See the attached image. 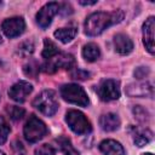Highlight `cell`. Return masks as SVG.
Listing matches in <instances>:
<instances>
[{"mask_svg": "<svg viewBox=\"0 0 155 155\" xmlns=\"http://www.w3.org/2000/svg\"><path fill=\"white\" fill-rule=\"evenodd\" d=\"M122 18L124 13L120 10L113 12H94L85 21V33L88 36H97L110 25L121 22Z\"/></svg>", "mask_w": 155, "mask_h": 155, "instance_id": "cell-1", "label": "cell"}, {"mask_svg": "<svg viewBox=\"0 0 155 155\" xmlns=\"http://www.w3.org/2000/svg\"><path fill=\"white\" fill-rule=\"evenodd\" d=\"M33 105L44 115L52 116L58 110V101L56 92L52 90H45L41 93H39L34 101Z\"/></svg>", "mask_w": 155, "mask_h": 155, "instance_id": "cell-2", "label": "cell"}, {"mask_svg": "<svg viewBox=\"0 0 155 155\" xmlns=\"http://www.w3.org/2000/svg\"><path fill=\"white\" fill-rule=\"evenodd\" d=\"M47 133V127L42 120H40L35 115H30L23 127V134L27 142L36 143L42 139Z\"/></svg>", "mask_w": 155, "mask_h": 155, "instance_id": "cell-3", "label": "cell"}, {"mask_svg": "<svg viewBox=\"0 0 155 155\" xmlns=\"http://www.w3.org/2000/svg\"><path fill=\"white\" fill-rule=\"evenodd\" d=\"M61 96L64 101L80 107H87L90 101L85 90L78 84H65L61 87Z\"/></svg>", "mask_w": 155, "mask_h": 155, "instance_id": "cell-4", "label": "cell"}, {"mask_svg": "<svg viewBox=\"0 0 155 155\" xmlns=\"http://www.w3.org/2000/svg\"><path fill=\"white\" fill-rule=\"evenodd\" d=\"M65 122L69 128L76 134H87L91 132L92 126L84 113L79 110H68L65 114Z\"/></svg>", "mask_w": 155, "mask_h": 155, "instance_id": "cell-5", "label": "cell"}, {"mask_svg": "<svg viewBox=\"0 0 155 155\" xmlns=\"http://www.w3.org/2000/svg\"><path fill=\"white\" fill-rule=\"evenodd\" d=\"M75 65V58L69 53H58L42 65V70L46 73H54L59 68L63 69H71Z\"/></svg>", "mask_w": 155, "mask_h": 155, "instance_id": "cell-6", "label": "cell"}, {"mask_svg": "<svg viewBox=\"0 0 155 155\" xmlns=\"http://www.w3.org/2000/svg\"><path fill=\"white\" fill-rule=\"evenodd\" d=\"M97 92H98V96L101 97L102 101L109 102V101L119 99V97H120V85H119V81L113 80V79L103 80L98 85Z\"/></svg>", "mask_w": 155, "mask_h": 155, "instance_id": "cell-7", "label": "cell"}, {"mask_svg": "<svg viewBox=\"0 0 155 155\" xmlns=\"http://www.w3.org/2000/svg\"><path fill=\"white\" fill-rule=\"evenodd\" d=\"M58 12H59V4L58 2H54V1L47 2L36 13V22H38V24L42 29L47 28L51 24L52 18L54 17V15L58 13Z\"/></svg>", "mask_w": 155, "mask_h": 155, "instance_id": "cell-8", "label": "cell"}, {"mask_svg": "<svg viewBox=\"0 0 155 155\" xmlns=\"http://www.w3.org/2000/svg\"><path fill=\"white\" fill-rule=\"evenodd\" d=\"M1 29L7 38H16L24 31L25 22L22 17H11L2 22Z\"/></svg>", "mask_w": 155, "mask_h": 155, "instance_id": "cell-9", "label": "cell"}, {"mask_svg": "<svg viewBox=\"0 0 155 155\" xmlns=\"http://www.w3.org/2000/svg\"><path fill=\"white\" fill-rule=\"evenodd\" d=\"M33 91V86L31 84L27 82V81H18L16 84H13L10 90H8V96L11 99H13L15 102H24L27 99V97Z\"/></svg>", "mask_w": 155, "mask_h": 155, "instance_id": "cell-10", "label": "cell"}, {"mask_svg": "<svg viewBox=\"0 0 155 155\" xmlns=\"http://www.w3.org/2000/svg\"><path fill=\"white\" fill-rule=\"evenodd\" d=\"M154 29H155V18L150 16L143 24V44L149 53H154Z\"/></svg>", "mask_w": 155, "mask_h": 155, "instance_id": "cell-11", "label": "cell"}, {"mask_svg": "<svg viewBox=\"0 0 155 155\" xmlns=\"http://www.w3.org/2000/svg\"><path fill=\"white\" fill-rule=\"evenodd\" d=\"M114 48L120 54H128L133 50V42L126 34H116L113 39Z\"/></svg>", "mask_w": 155, "mask_h": 155, "instance_id": "cell-12", "label": "cell"}, {"mask_svg": "<svg viewBox=\"0 0 155 155\" xmlns=\"http://www.w3.org/2000/svg\"><path fill=\"white\" fill-rule=\"evenodd\" d=\"M99 150L103 155H125L124 147L114 139H105L101 142Z\"/></svg>", "mask_w": 155, "mask_h": 155, "instance_id": "cell-13", "label": "cell"}, {"mask_svg": "<svg viewBox=\"0 0 155 155\" xmlns=\"http://www.w3.org/2000/svg\"><path fill=\"white\" fill-rule=\"evenodd\" d=\"M99 126L102 127L103 131H107V132L116 131L120 127V119L116 114H113V113L103 114L99 117Z\"/></svg>", "mask_w": 155, "mask_h": 155, "instance_id": "cell-14", "label": "cell"}, {"mask_svg": "<svg viewBox=\"0 0 155 155\" xmlns=\"http://www.w3.org/2000/svg\"><path fill=\"white\" fill-rule=\"evenodd\" d=\"M127 94L132 97L153 96V85L150 82H139V84L130 85L127 87Z\"/></svg>", "mask_w": 155, "mask_h": 155, "instance_id": "cell-15", "label": "cell"}, {"mask_svg": "<svg viewBox=\"0 0 155 155\" xmlns=\"http://www.w3.org/2000/svg\"><path fill=\"white\" fill-rule=\"evenodd\" d=\"M76 33H78V29L75 27H67V28L57 29L53 35H54V38L58 41H61L63 44H68V42H70L75 38Z\"/></svg>", "mask_w": 155, "mask_h": 155, "instance_id": "cell-16", "label": "cell"}, {"mask_svg": "<svg viewBox=\"0 0 155 155\" xmlns=\"http://www.w3.org/2000/svg\"><path fill=\"white\" fill-rule=\"evenodd\" d=\"M153 138V132L149 131L148 128H143V130H136L134 134H133V142L137 147L142 148L144 145H147Z\"/></svg>", "mask_w": 155, "mask_h": 155, "instance_id": "cell-17", "label": "cell"}, {"mask_svg": "<svg viewBox=\"0 0 155 155\" xmlns=\"http://www.w3.org/2000/svg\"><path fill=\"white\" fill-rule=\"evenodd\" d=\"M101 56V51L99 47L93 44V42H88L82 48V57L87 61V62H94L96 59H98Z\"/></svg>", "mask_w": 155, "mask_h": 155, "instance_id": "cell-18", "label": "cell"}, {"mask_svg": "<svg viewBox=\"0 0 155 155\" xmlns=\"http://www.w3.org/2000/svg\"><path fill=\"white\" fill-rule=\"evenodd\" d=\"M56 142H57V144H58L61 151H62L64 155H80L79 151H78V150L74 148V145L71 144V142H70L69 138H67V137H64V136H61V137H58V138L56 139Z\"/></svg>", "mask_w": 155, "mask_h": 155, "instance_id": "cell-19", "label": "cell"}, {"mask_svg": "<svg viewBox=\"0 0 155 155\" xmlns=\"http://www.w3.org/2000/svg\"><path fill=\"white\" fill-rule=\"evenodd\" d=\"M59 53V50L57 47V45L50 40V39H45L44 40V48H42V57L46 59H51L54 56H57Z\"/></svg>", "mask_w": 155, "mask_h": 155, "instance_id": "cell-20", "label": "cell"}, {"mask_svg": "<svg viewBox=\"0 0 155 155\" xmlns=\"http://www.w3.org/2000/svg\"><path fill=\"white\" fill-rule=\"evenodd\" d=\"M10 132H11V128H10L8 122L2 116H0V145L7 140Z\"/></svg>", "mask_w": 155, "mask_h": 155, "instance_id": "cell-21", "label": "cell"}, {"mask_svg": "<svg viewBox=\"0 0 155 155\" xmlns=\"http://www.w3.org/2000/svg\"><path fill=\"white\" fill-rule=\"evenodd\" d=\"M7 113L10 115V117L15 121H18L21 120L23 116H24V109L21 108V107H17V105H11L8 109H7Z\"/></svg>", "mask_w": 155, "mask_h": 155, "instance_id": "cell-22", "label": "cell"}, {"mask_svg": "<svg viewBox=\"0 0 155 155\" xmlns=\"http://www.w3.org/2000/svg\"><path fill=\"white\" fill-rule=\"evenodd\" d=\"M33 51H34V45L31 41H24L18 46V53H21L24 57L31 54Z\"/></svg>", "mask_w": 155, "mask_h": 155, "instance_id": "cell-23", "label": "cell"}, {"mask_svg": "<svg viewBox=\"0 0 155 155\" xmlns=\"http://www.w3.org/2000/svg\"><path fill=\"white\" fill-rule=\"evenodd\" d=\"M39 70H40L39 64H38L35 61H30L28 64H25V65H24V73H25L27 75H29V76L35 78V76H36V74L39 73Z\"/></svg>", "mask_w": 155, "mask_h": 155, "instance_id": "cell-24", "label": "cell"}, {"mask_svg": "<svg viewBox=\"0 0 155 155\" xmlns=\"http://www.w3.org/2000/svg\"><path fill=\"white\" fill-rule=\"evenodd\" d=\"M35 155H56V151L52 145L42 144L35 150Z\"/></svg>", "mask_w": 155, "mask_h": 155, "instance_id": "cell-25", "label": "cell"}, {"mask_svg": "<svg viewBox=\"0 0 155 155\" xmlns=\"http://www.w3.org/2000/svg\"><path fill=\"white\" fill-rule=\"evenodd\" d=\"M11 148H12V155H24L25 154L24 147L19 140H15L12 143Z\"/></svg>", "mask_w": 155, "mask_h": 155, "instance_id": "cell-26", "label": "cell"}, {"mask_svg": "<svg viewBox=\"0 0 155 155\" xmlns=\"http://www.w3.org/2000/svg\"><path fill=\"white\" fill-rule=\"evenodd\" d=\"M90 76V73L88 71H85V70H81L79 68L74 69L71 71V78L73 79H79V80H85V79H88Z\"/></svg>", "mask_w": 155, "mask_h": 155, "instance_id": "cell-27", "label": "cell"}, {"mask_svg": "<svg viewBox=\"0 0 155 155\" xmlns=\"http://www.w3.org/2000/svg\"><path fill=\"white\" fill-rule=\"evenodd\" d=\"M80 2V5H84V6H88V5H94V4H97V1L96 0H93V1H79Z\"/></svg>", "mask_w": 155, "mask_h": 155, "instance_id": "cell-28", "label": "cell"}, {"mask_svg": "<svg viewBox=\"0 0 155 155\" xmlns=\"http://www.w3.org/2000/svg\"><path fill=\"white\" fill-rule=\"evenodd\" d=\"M143 155H153L151 153H145V154H143Z\"/></svg>", "mask_w": 155, "mask_h": 155, "instance_id": "cell-29", "label": "cell"}, {"mask_svg": "<svg viewBox=\"0 0 155 155\" xmlns=\"http://www.w3.org/2000/svg\"><path fill=\"white\" fill-rule=\"evenodd\" d=\"M2 42V38H1V35H0V44Z\"/></svg>", "mask_w": 155, "mask_h": 155, "instance_id": "cell-30", "label": "cell"}, {"mask_svg": "<svg viewBox=\"0 0 155 155\" xmlns=\"http://www.w3.org/2000/svg\"><path fill=\"white\" fill-rule=\"evenodd\" d=\"M0 155H5V153L4 151H0Z\"/></svg>", "mask_w": 155, "mask_h": 155, "instance_id": "cell-31", "label": "cell"}]
</instances>
